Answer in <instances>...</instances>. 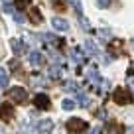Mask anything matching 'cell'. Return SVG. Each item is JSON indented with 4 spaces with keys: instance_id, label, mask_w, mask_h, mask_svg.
<instances>
[{
    "instance_id": "1",
    "label": "cell",
    "mask_w": 134,
    "mask_h": 134,
    "mask_svg": "<svg viewBox=\"0 0 134 134\" xmlns=\"http://www.w3.org/2000/svg\"><path fill=\"white\" fill-rule=\"evenodd\" d=\"M113 99H114V103L120 105V107L130 105V103H132V91L126 89V87H116L114 93H113Z\"/></svg>"
},
{
    "instance_id": "2",
    "label": "cell",
    "mask_w": 134,
    "mask_h": 134,
    "mask_svg": "<svg viewBox=\"0 0 134 134\" xmlns=\"http://www.w3.org/2000/svg\"><path fill=\"white\" fill-rule=\"evenodd\" d=\"M6 97H8L12 103H16V105H26V103H28V93H26V89H22V87L8 89Z\"/></svg>"
},
{
    "instance_id": "3",
    "label": "cell",
    "mask_w": 134,
    "mask_h": 134,
    "mask_svg": "<svg viewBox=\"0 0 134 134\" xmlns=\"http://www.w3.org/2000/svg\"><path fill=\"white\" fill-rule=\"evenodd\" d=\"M87 128H89V124L83 120V118H79V116H73V118L67 120V132H71V134H81Z\"/></svg>"
},
{
    "instance_id": "4",
    "label": "cell",
    "mask_w": 134,
    "mask_h": 134,
    "mask_svg": "<svg viewBox=\"0 0 134 134\" xmlns=\"http://www.w3.org/2000/svg\"><path fill=\"white\" fill-rule=\"evenodd\" d=\"M34 105H36V109H40V110H47L51 107V103H49V97H47L46 93H40V95L34 97Z\"/></svg>"
},
{
    "instance_id": "5",
    "label": "cell",
    "mask_w": 134,
    "mask_h": 134,
    "mask_svg": "<svg viewBox=\"0 0 134 134\" xmlns=\"http://www.w3.org/2000/svg\"><path fill=\"white\" fill-rule=\"evenodd\" d=\"M100 134H124V126L118 122H107L100 130Z\"/></svg>"
},
{
    "instance_id": "6",
    "label": "cell",
    "mask_w": 134,
    "mask_h": 134,
    "mask_svg": "<svg viewBox=\"0 0 134 134\" xmlns=\"http://www.w3.org/2000/svg\"><path fill=\"white\" fill-rule=\"evenodd\" d=\"M14 118V107L12 105H2L0 107V120L10 122Z\"/></svg>"
},
{
    "instance_id": "7",
    "label": "cell",
    "mask_w": 134,
    "mask_h": 134,
    "mask_svg": "<svg viewBox=\"0 0 134 134\" xmlns=\"http://www.w3.org/2000/svg\"><path fill=\"white\" fill-rule=\"evenodd\" d=\"M87 79L95 83L97 91L100 89V83H103V81H100V75H99V71H97V67H89V71H87Z\"/></svg>"
},
{
    "instance_id": "8",
    "label": "cell",
    "mask_w": 134,
    "mask_h": 134,
    "mask_svg": "<svg viewBox=\"0 0 134 134\" xmlns=\"http://www.w3.org/2000/svg\"><path fill=\"white\" fill-rule=\"evenodd\" d=\"M10 46H12V49H14V53H18V55H22V53H26L28 51V46H26L24 42H20V40H10Z\"/></svg>"
},
{
    "instance_id": "9",
    "label": "cell",
    "mask_w": 134,
    "mask_h": 134,
    "mask_svg": "<svg viewBox=\"0 0 134 134\" xmlns=\"http://www.w3.org/2000/svg\"><path fill=\"white\" fill-rule=\"evenodd\" d=\"M51 26H53V30H57V32H67V30H69V22L63 20V18H53V20H51Z\"/></svg>"
},
{
    "instance_id": "10",
    "label": "cell",
    "mask_w": 134,
    "mask_h": 134,
    "mask_svg": "<svg viewBox=\"0 0 134 134\" xmlns=\"http://www.w3.org/2000/svg\"><path fill=\"white\" fill-rule=\"evenodd\" d=\"M53 130V120H40L36 124V132H51Z\"/></svg>"
},
{
    "instance_id": "11",
    "label": "cell",
    "mask_w": 134,
    "mask_h": 134,
    "mask_svg": "<svg viewBox=\"0 0 134 134\" xmlns=\"http://www.w3.org/2000/svg\"><path fill=\"white\" fill-rule=\"evenodd\" d=\"M30 63H32L34 67L42 65V63H43V55H42V51H38V49L30 51Z\"/></svg>"
},
{
    "instance_id": "12",
    "label": "cell",
    "mask_w": 134,
    "mask_h": 134,
    "mask_svg": "<svg viewBox=\"0 0 134 134\" xmlns=\"http://www.w3.org/2000/svg\"><path fill=\"white\" fill-rule=\"evenodd\" d=\"M69 57H71L75 63H85V53L79 49V47H73V49L69 51Z\"/></svg>"
},
{
    "instance_id": "13",
    "label": "cell",
    "mask_w": 134,
    "mask_h": 134,
    "mask_svg": "<svg viewBox=\"0 0 134 134\" xmlns=\"http://www.w3.org/2000/svg\"><path fill=\"white\" fill-rule=\"evenodd\" d=\"M42 20H43V16H42V12H40L38 8H30V22H32V24H40Z\"/></svg>"
},
{
    "instance_id": "14",
    "label": "cell",
    "mask_w": 134,
    "mask_h": 134,
    "mask_svg": "<svg viewBox=\"0 0 134 134\" xmlns=\"http://www.w3.org/2000/svg\"><path fill=\"white\" fill-rule=\"evenodd\" d=\"M85 53H89L91 57H95V55H99V47H97L91 40H87V42H85Z\"/></svg>"
},
{
    "instance_id": "15",
    "label": "cell",
    "mask_w": 134,
    "mask_h": 134,
    "mask_svg": "<svg viewBox=\"0 0 134 134\" xmlns=\"http://www.w3.org/2000/svg\"><path fill=\"white\" fill-rule=\"evenodd\" d=\"M8 81H10L8 71H6L4 67H0V87H6V85H8Z\"/></svg>"
},
{
    "instance_id": "16",
    "label": "cell",
    "mask_w": 134,
    "mask_h": 134,
    "mask_svg": "<svg viewBox=\"0 0 134 134\" xmlns=\"http://www.w3.org/2000/svg\"><path fill=\"white\" fill-rule=\"evenodd\" d=\"M77 100H79V103H77V105L79 107H89V103H91V100H89V97L85 95V93H77Z\"/></svg>"
},
{
    "instance_id": "17",
    "label": "cell",
    "mask_w": 134,
    "mask_h": 134,
    "mask_svg": "<svg viewBox=\"0 0 134 134\" xmlns=\"http://www.w3.org/2000/svg\"><path fill=\"white\" fill-rule=\"evenodd\" d=\"M49 77L51 79H59V77H61V67L59 65H51L49 67Z\"/></svg>"
},
{
    "instance_id": "18",
    "label": "cell",
    "mask_w": 134,
    "mask_h": 134,
    "mask_svg": "<svg viewBox=\"0 0 134 134\" xmlns=\"http://www.w3.org/2000/svg\"><path fill=\"white\" fill-rule=\"evenodd\" d=\"M65 91L67 93H79V85H77L75 81H67L65 83Z\"/></svg>"
},
{
    "instance_id": "19",
    "label": "cell",
    "mask_w": 134,
    "mask_h": 134,
    "mask_svg": "<svg viewBox=\"0 0 134 134\" xmlns=\"http://www.w3.org/2000/svg\"><path fill=\"white\" fill-rule=\"evenodd\" d=\"M63 109H65V110H73V109H75V107H77V103H75V100H71V99H65V100H63Z\"/></svg>"
},
{
    "instance_id": "20",
    "label": "cell",
    "mask_w": 134,
    "mask_h": 134,
    "mask_svg": "<svg viewBox=\"0 0 134 134\" xmlns=\"http://www.w3.org/2000/svg\"><path fill=\"white\" fill-rule=\"evenodd\" d=\"M2 10H4L6 14H10V16H12V14L16 12V8H14V4H10V2H4V4H2Z\"/></svg>"
},
{
    "instance_id": "21",
    "label": "cell",
    "mask_w": 134,
    "mask_h": 134,
    "mask_svg": "<svg viewBox=\"0 0 134 134\" xmlns=\"http://www.w3.org/2000/svg\"><path fill=\"white\" fill-rule=\"evenodd\" d=\"M14 6H18L20 10H24V8H30V0H16V4Z\"/></svg>"
},
{
    "instance_id": "22",
    "label": "cell",
    "mask_w": 134,
    "mask_h": 134,
    "mask_svg": "<svg viewBox=\"0 0 134 134\" xmlns=\"http://www.w3.org/2000/svg\"><path fill=\"white\" fill-rule=\"evenodd\" d=\"M10 67H12V71L16 73V75H20V63H18L16 59H12V61H10Z\"/></svg>"
},
{
    "instance_id": "23",
    "label": "cell",
    "mask_w": 134,
    "mask_h": 134,
    "mask_svg": "<svg viewBox=\"0 0 134 134\" xmlns=\"http://www.w3.org/2000/svg\"><path fill=\"white\" fill-rule=\"evenodd\" d=\"M12 16H14V20H16V22H18V24H22V22H24V16H22V14H20V12H18V10H16V12H14V14H12Z\"/></svg>"
},
{
    "instance_id": "24",
    "label": "cell",
    "mask_w": 134,
    "mask_h": 134,
    "mask_svg": "<svg viewBox=\"0 0 134 134\" xmlns=\"http://www.w3.org/2000/svg\"><path fill=\"white\" fill-rule=\"evenodd\" d=\"M110 2H113V0H99V6H100V8H109Z\"/></svg>"
},
{
    "instance_id": "25",
    "label": "cell",
    "mask_w": 134,
    "mask_h": 134,
    "mask_svg": "<svg viewBox=\"0 0 134 134\" xmlns=\"http://www.w3.org/2000/svg\"><path fill=\"white\" fill-rule=\"evenodd\" d=\"M53 8H55V10H63L65 6L61 4V0H53Z\"/></svg>"
},
{
    "instance_id": "26",
    "label": "cell",
    "mask_w": 134,
    "mask_h": 134,
    "mask_svg": "<svg viewBox=\"0 0 134 134\" xmlns=\"http://www.w3.org/2000/svg\"><path fill=\"white\" fill-rule=\"evenodd\" d=\"M99 132H100V130H97V128H95V130H91V134H99Z\"/></svg>"
},
{
    "instance_id": "27",
    "label": "cell",
    "mask_w": 134,
    "mask_h": 134,
    "mask_svg": "<svg viewBox=\"0 0 134 134\" xmlns=\"http://www.w3.org/2000/svg\"><path fill=\"white\" fill-rule=\"evenodd\" d=\"M128 134H134V128H130V130H128Z\"/></svg>"
}]
</instances>
